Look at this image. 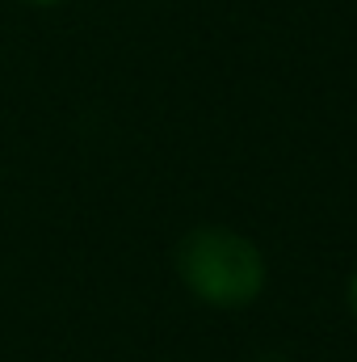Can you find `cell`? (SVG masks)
Listing matches in <instances>:
<instances>
[{"label":"cell","mask_w":357,"mask_h":362,"mask_svg":"<svg viewBox=\"0 0 357 362\" xmlns=\"http://www.w3.org/2000/svg\"><path fill=\"white\" fill-rule=\"evenodd\" d=\"M181 282L210 308H248L265 291L261 249L231 228H193L177 245Z\"/></svg>","instance_id":"cell-1"},{"label":"cell","mask_w":357,"mask_h":362,"mask_svg":"<svg viewBox=\"0 0 357 362\" xmlns=\"http://www.w3.org/2000/svg\"><path fill=\"white\" fill-rule=\"evenodd\" d=\"M349 312H353V320H357V274L349 278Z\"/></svg>","instance_id":"cell-2"},{"label":"cell","mask_w":357,"mask_h":362,"mask_svg":"<svg viewBox=\"0 0 357 362\" xmlns=\"http://www.w3.org/2000/svg\"><path fill=\"white\" fill-rule=\"evenodd\" d=\"M25 4H38V8H51V4H63V0H25Z\"/></svg>","instance_id":"cell-3"}]
</instances>
